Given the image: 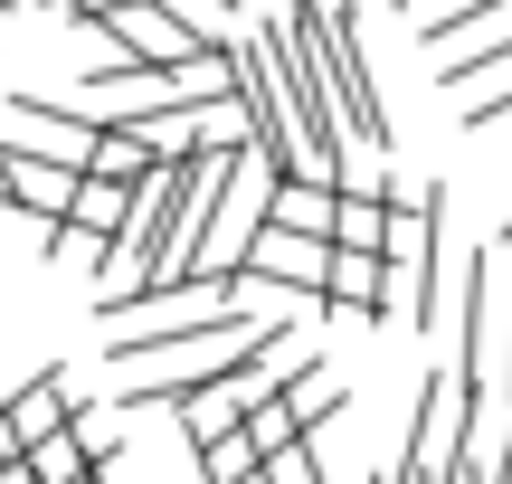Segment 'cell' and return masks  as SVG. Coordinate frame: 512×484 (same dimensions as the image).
Returning <instances> with one entry per match:
<instances>
[{
	"instance_id": "6da1fadb",
	"label": "cell",
	"mask_w": 512,
	"mask_h": 484,
	"mask_svg": "<svg viewBox=\"0 0 512 484\" xmlns=\"http://www.w3.org/2000/svg\"><path fill=\"white\" fill-rule=\"evenodd\" d=\"M475 456V399H465V371H427L418 409H408V475L418 484H456V466Z\"/></svg>"
},
{
	"instance_id": "7a4b0ae2",
	"label": "cell",
	"mask_w": 512,
	"mask_h": 484,
	"mask_svg": "<svg viewBox=\"0 0 512 484\" xmlns=\"http://www.w3.org/2000/svg\"><path fill=\"white\" fill-rule=\"evenodd\" d=\"M323 276H332V247L323 238H294V228H256L247 257H238V295H294L304 314H323Z\"/></svg>"
},
{
	"instance_id": "3957f363",
	"label": "cell",
	"mask_w": 512,
	"mask_h": 484,
	"mask_svg": "<svg viewBox=\"0 0 512 484\" xmlns=\"http://www.w3.org/2000/svg\"><path fill=\"white\" fill-rule=\"evenodd\" d=\"M95 124L76 105H48V95H0V162H57V171H86Z\"/></svg>"
},
{
	"instance_id": "277c9868",
	"label": "cell",
	"mask_w": 512,
	"mask_h": 484,
	"mask_svg": "<svg viewBox=\"0 0 512 484\" xmlns=\"http://www.w3.org/2000/svg\"><path fill=\"white\" fill-rule=\"evenodd\" d=\"M95 29H105V48L124 57V67H190V57H209L200 38H190L181 19L162 10V0H124V10L95 19Z\"/></svg>"
},
{
	"instance_id": "5b68a950",
	"label": "cell",
	"mask_w": 512,
	"mask_h": 484,
	"mask_svg": "<svg viewBox=\"0 0 512 484\" xmlns=\"http://www.w3.org/2000/svg\"><path fill=\"white\" fill-rule=\"evenodd\" d=\"M76 181H86V171H57V162H0V200H10L29 228H57V219H67Z\"/></svg>"
},
{
	"instance_id": "8992f818",
	"label": "cell",
	"mask_w": 512,
	"mask_h": 484,
	"mask_svg": "<svg viewBox=\"0 0 512 484\" xmlns=\"http://www.w3.org/2000/svg\"><path fill=\"white\" fill-rule=\"evenodd\" d=\"M323 314H351V323H389V276H380V257H361V247H332Z\"/></svg>"
},
{
	"instance_id": "52a82bcc",
	"label": "cell",
	"mask_w": 512,
	"mask_h": 484,
	"mask_svg": "<svg viewBox=\"0 0 512 484\" xmlns=\"http://www.w3.org/2000/svg\"><path fill=\"white\" fill-rule=\"evenodd\" d=\"M437 57H494L512 48V0H465V10H446L437 29H418Z\"/></svg>"
},
{
	"instance_id": "ba28073f",
	"label": "cell",
	"mask_w": 512,
	"mask_h": 484,
	"mask_svg": "<svg viewBox=\"0 0 512 484\" xmlns=\"http://www.w3.org/2000/svg\"><path fill=\"white\" fill-rule=\"evenodd\" d=\"M437 76L456 95H475V105H465V124H475V133L512 114V48H494V57H437Z\"/></svg>"
},
{
	"instance_id": "9c48e42d",
	"label": "cell",
	"mask_w": 512,
	"mask_h": 484,
	"mask_svg": "<svg viewBox=\"0 0 512 484\" xmlns=\"http://www.w3.org/2000/svg\"><path fill=\"white\" fill-rule=\"evenodd\" d=\"M0 418H10V437H19V447H48V437H67V418H76L67 371H38L29 390H10V399H0Z\"/></svg>"
},
{
	"instance_id": "30bf717a",
	"label": "cell",
	"mask_w": 512,
	"mask_h": 484,
	"mask_svg": "<svg viewBox=\"0 0 512 484\" xmlns=\"http://www.w3.org/2000/svg\"><path fill=\"white\" fill-rule=\"evenodd\" d=\"M332 209H342V190H332V181H313V171H285V181H275L266 228H294V238H323V247H332Z\"/></svg>"
},
{
	"instance_id": "8fae6325",
	"label": "cell",
	"mask_w": 512,
	"mask_h": 484,
	"mask_svg": "<svg viewBox=\"0 0 512 484\" xmlns=\"http://www.w3.org/2000/svg\"><path fill=\"white\" fill-rule=\"evenodd\" d=\"M124 219H133V190H124V181H95V171H86V181H76V200H67V219H57V228H76V238L114 247V228H124Z\"/></svg>"
},
{
	"instance_id": "7c38bea8",
	"label": "cell",
	"mask_w": 512,
	"mask_h": 484,
	"mask_svg": "<svg viewBox=\"0 0 512 484\" xmlns=\"http://www.w3.org/2000/svg\"><path fill=\"white\" fill-rule=\"evenodd\" d=\"M29 475H38V484H86L95 466H86L76 437H48V447H29Z\"/></svg>"
},
{
	"instance_id": "4fadbf2b",
	"label": "cell",
	"mask_w": 512,
	"mask_h": 484,
	"mask_svg": "<svg viewBox=\"0 0 512 484\" xmlns=\"http://www.w3.org/2000/svg\"><path fill=\"white\" fill-rule=\"evenodd\" d=\"M342 19H361V10H408V0H332Z\"/></svg>"
},
{
	"instance_id": "5bb4252c",
	"label": "cell",
	"mask_w": 512,
	"mask_h": 484,
	"mask_svg": "<svg viewBox=\"0 0 512 484\" xmlns=\"http://www.w3.org/2000/svg\"><path fill=\"white\" fill-rule=\"evenodd\" d=\"M0 484H38V475H29V456H19V466H0Z\"/></svg>"
},
{
	"instance_id": "9a60e30c",
	"label": "cell",
	"mask_w": 512,
	"mask_h": 484,
	"mask_svg": "<svg viewBox=\"0 0 512 484\" xmlns=\"http://www.w3.org/2000/svg\"><path fill=\"white\" fill-rule=\"evenodd\" d=\"M19 10H38V0H0V19H19Z\"/></svg>"
},
{
	"instance_id": "2e32d148",
	"label": "cell",
	"mask_w": 512,
	"mask_h": 484,
	"mask_svg": "<svg viewBox=\"0 0 512 484\" xmlns=\"http://www.w3.org/2000/svg\"><path fill=\"white\" fill-rule=\"evenodd\" d=\"M503 257H512V228H503Z\"/></svg>"
}]
</instances>
